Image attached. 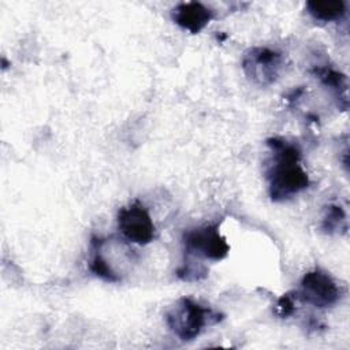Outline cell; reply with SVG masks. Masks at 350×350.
Returning <instances> with one entry per match:
<instances>
[{
    "label": "cell",
    "mask_w": 350,
    "mask_h": 350,
    "mask_svg": "<svg viewBox=\"0 0 350 350\" xmlns=\"http://www.w3.org/2000/svg\"><path fill=\"white\" fill-rule=\"evenodd\" d=\"M313 72L314 75L321 81V83L329 89H332L334 92L338 93V97L343 100V103L347 105V98H346V92H347V79L346 77L332 68V67H314L313 68Z\"/></svg>",
    "instance_id": "30bf717a"
},
{
    "label": "cell",
    "mask_w": 350,
    "mask_h": 350,
    "mask_svg": "<svg viewBox=\"0 0 350 350\" xmlns=\"http://www.w3.org/2000/svg\"><path fill=\"white\" fill-rule=\"evenodd\" d=\"M283 67V56L265 46H254L245 52L242 68L246 77L258 86H268L276 82Z\"/></svg>",
    "instance_id": "277c9868"
},
{
    "label": "cell",
    "mask_w": 350,
    "mask_h": 350,
    "mask_svg": "<svg viewBox=\"0 0 350 350\" xmlns=\"http://www.w3.org/2000/svg\"><path fill=\"white\" fill-rule=\"evenodd\" d=\"M346 228V213L339 205H328L321 221V230L327 234H334Z\"/></svg>",
    "instance_id": "8fae6325"
},
{
    "label": "cell",
    "mask_w": 350,
    "mask_h": 350,
    "mask_svg": "<svg viewBox=\"0 0 350 350\" xmlns=\"http://www.w3.org/2000/svg\"><path fill=\"white\" fill-rule=\"evenodd\" d=\"M298 299L297 293H286L280 295L273 306V313L280 319H287L295 312V301Z\"/></svg>",
    "instance_id": "7c38bea8"
},
{
    "label": "cell",
    "mask_w": 350,
    "mask_h": 350,
    "mask_svg": "<svg viewBox=\"0 0 350 350\" xmlns=\"http://www.w3.org/2000/svg\"><path fill=\"white\" fill-rule=\"evenodd\" d=\"M118 230L124 239L137 245H148L156 237V227L150 213L139 201L119 209Z\"/></svg>",
    "instance_id": "8992f818"
},
{
    "label": "cell",
    "mask_w": 350,
    "mask_h": 350,
    "mask_svg": "<svg viewBox=\"0 0 350 350\" xmlns=\"http://www.w3.org/2000/svg\"><path fill=\"white\" fill-rule=\"evenodd\" d=\"M185 252L189 256L212 261H220L227 257L230 245L219 232L217 226L206 224L191 228L183 234Z\"/></svg>",
    "instance_id": "3957f363"
},
{
    "label": "cell",
    "mask_w": 350,
    "mask_h": 350,
    "mask_svg": "<svg viewBox=\"0 0 350 350\" xmlns=\"http://www.w3.org/2000/svg\"><path fill=\"white\" fill-rule=\"evenodd\" d=\"M171 18L183 30L197 34L213 19V11L202 3L187 1L172 8Z\"/></svg>",
    "instance_id": "52a82bcc"
},
{
    "label": "cell",
    "mask_w": 350,
    "mask_h": 350,
    "mask_svg": "<svg viewBox=\"0 0 350 350\" xmlns=\"http://www.w3.org/2000/svg\"><path fill=\"white\" fill-rule=\"evenodd\" d=\"M103 242H104L103 238L92 237L90 239L92 256L89 260V269L92 273H94L97 278H100L107 283H119L122 278L116 273V271L112 268V265L101 253Z\"/></svg>",
    "instance_id": "ba28073f"
},
{
    "label": "cell",
    "mask_w": 350,
    "mask_h": 350,
    "mask_svg": "<svg viewBox=\"0 0 350 350\" xmlns=\"http://www.w3.org/2000/svg\"><path fill=\"white\" fill-rule=\"evenodd\" d=\"M308 14L317 22L328 23L342 19L346 12L345 1L342 0H313L306 3Z\"/></svg>",
    "instance_id": "9c48e42d"
},
{
    "label": "cell",
    "mask_w": 350,
    "mask_h": 350,
    "mask_svg": "<svg viewBox=\"0 0 350 350\" xmlns=\"http://www.w3.org/2000/svg\"><path fill=\"white\" fill-rule=\"evenodd\" d=\"M176 275L186 282H193V280H200L206 275V269L202 265H197L193 262H185L178 271Z\"/></svg>",
    "instance_id": "4fadbf2b"
},
{
    "label": "cell",
    "mask_w": 350,
    "mask_h": 350,
    "mask_svg": "<svg viewBox=\"0 0 350 350\" xmlns=\"http://www.w3.org/2000/svg\"><path fill=\"white\" fill-rule=\"evenodd\" d=\"M267 145L273 153V163L267 172L271 200L275 202L286 201L308 189L310 180L301 165V150L298 146L280 138H269Z\"/></svg>",
    "instance_id": "6da1fadb"
},
{
    "label": "cell",
    "mask_w": 350,
    "mask_h": 350,
    "mask_svg": "<svg viewBox=\"0 0 350 350\" xmlns=\"http://www.w3.org/2000/svg\"><path fill=\"white\" fill-rule=\"evenodd\" d=\"M221 319L220 313H216L187 297L178 299L165 314V321L170 329L183 342L196 339L206 325L215 324Z\"/></svg>",
    "instance_id": "7a4b0ae2"
},
{
    "label": "cell",
    "mask_w": 350,
    "mask_h": 350,
    "mask_svg": "<svg viewBox=\"0 0 350 350\" xmlns=\"http://www.w3.org/2000/svg\"><path fill=\"white\" fill-rule=\"evenodd\" d=\"M297 297L314 308L327 309L339 301L340 288L331 275L316 268L302 276Z\"/></svg>",
    "instance_id": "5b68a950"
}]
</instances>
